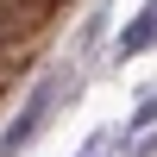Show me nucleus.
Instances as JSON below:
<instances>
[{
    "instance_id": "7ed1b4c3",
    "label": "nucleus",
    "mask_w": 157,
    "mask_h": 157,
    "mask_svg": "<svg viewBox=\"0 0 157 157\" xmlns=\"http://www.w3.org/2000/svg\"><path fill=\"white\" fill-rule=\"evenodd\" d=\"M151 126H157V94H145L132 113H126V126H120V145H126V138H145Z\"/></svg>"
},
{
    "instance_id": "f257e3e1",
    "label": "nucleus",
    "mask_w": 157,
    "mask_h": 157,
    "mask_svg": "<svg viewBox=\"0 0 157 157\" xmlns=\"http://www.w3.org/2000/svg\"><path fill=\"white\" fill-rule=\"evenodd\" d=\"M75 88H82V63H75V57H69V63H57V69H44V75L32 82V94L19 101V113H13V126L0 132V157H19V151H32L38 138L50 132V120H57V107H63V101L75 94Z\"/></svg>"
},
{
    "instance_id": "f03ea898",
    "label": "nucleus",
    "mask_w": 157,
    "mask_h": 157,
    "mask_svg": "<svg viewBox=\"0 0 157 157\" xmlns=\"http://www.w3.org/2000/svg\"><path fill=\"white\" fill-rule=\"evenodd\" d=\"M145 50H157V0H145V6L113 32V63H132V57H145Z\"/></svg>"
},
{
    "instance_id": "20e7f679",
    "label": "nucleus",
    "mask_w": 157,
    "mask_h": 157,
    "mask_svg": "<svg viewBox=\"0 0 157 157\" xmlns=\"http://www.w3.org/2000/svg\"><path fill=\"white\" fill-rule=\"evenodd\" d=\"M113 151H120V132H94L82 145V157H113Z\"/></svg>"
}]
</instances>
